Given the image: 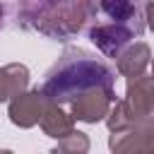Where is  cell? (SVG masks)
Here are the masks:
<instances>
[{
  "label": "cell",
  "instance_id": "obj_1",
  "mask_svg": "<svg viewBox=\"0 0 154 154\" xmlns=\"http://www.w3.org/2000/svg\"><path fill=\"white\" fill-rule=\"evenodd\" d=\"M113 70L96 60L91 53L82 48H67L46 75L41 91L51 103H70L77 94L91 87H113Z\"/></svg>",
  "mask_w": 154,
  "mask_h": 154
},
{
  "label": "cell",
  "instance_id": "obj_2",
  "mask_svg": "<svg viewBox=\"0 0 154 154\" xmlns=\"http://www.w3.org/2000/svg\"><path fill=\"white\" fill-rule=\"evenodd\" d=\"M34 0H26V5ZM38 2V0H36ZM91 0H41L38 7H34L29 14L22 17V22L46 36L65 41L67 36L77 34L87 17H89Z\"/></svg>",
  "mask_w": 154,
  "mask_h": 154
},
{
  "label": "cell",
  "instance_id": "obj_3",
  "mask_svg": "<svg viewBox=\"0 0 154 154\" xmlns=\"http://www.w3.org/2000/svg\"><path fill=\"white\" fill-rule=\"evenodd\" d=\"M108 147L116 154H140V152L152 154L154 152V113L135 120L123 132H111Z\"/></svg>",
  "mask_w": 154,
  "mask_h": 154
},
{
  "label": "cell",
  "instance_id": "obj_4",
  "mask_svg": "<svg viewBox=\"0 0 154 154\" xmlns=\"http://www.w3.org/2000/svg\"><path fill=\"white\" fill-rule=\"evenodd\" d=\"M113 101H116L113 87H91L70 101V113L75 120L82 123H99L108 116Z\"/></svg>",
  "mask_w": 154,
  "mask_h": 154
},
{
  "label": "cell",
  "instance_id": "obj_5",
  "mask_svg": "<svg viewBox=\"0 0 154 154\" xmlns=\"http://www.w3.org/2000/svg\"><path fill=\"white\" fill-rule=\"evenodd\" d=\"M7 103H10L7 106V116H10L12 125L26 130V128L38 125V120H41V116H43V111H46V106L51 101L43 96L41 89H31V91L24 89L22 94L12 96Z\"/></svg>",
  "mask_w": 154,
  "mask_h": 154
},
{
  "label": "cell",
  "instance_id": "obj_6",
  "mask_svg": "<svg viewBox=\"0 0 154 154\" xmlns=\"http://www.w3.org/2000/svg\"><path fill=\"white\" fill-rule=\"evenodd\" d=\"M125 108L130 120H140L144 116L154 113V77L149 75H137V77H128V87H125Z\"/></svg>",
  "mask_w": 154,
  "mask_h": 154
},
{
  "label": "cell",
  "instance_id": "obj_7",
  "mask_svg": "<svg viewBox=\"0 0 154 154\" xmlns=\"http://www.w3.org/2000/svg\"><path fill=\"white\" fill-rule=\"evenodd\" d=\"M130 38H135V34L125 26V24H118V22H108V24H96L89 29V41L108 58H116L123 46L130 43Z\"/></svg>",
  "mask_w": 154,
  "mask_h": 154
},
{
  "label": "cell",
  "instance_id": "obj_8",
  "mask_svg": "<svg viewBox=\"0 0 154 154\" xmlns=\"http://www.w3.org/2000/svg\"><path fill=\"white\" fill-rule=\"evenodd\" d=\"M99 7L111 22L125 24L135 36H142L144 17L140 10V0H99Z\"/></svg>",
  "mask_w": 154,
  "mask_h": 154
},
{
  "label": "cell",
  "instance_id": "obj_9",
  "mask_svg": "<svg viewBox=\"0 0 154 154\" xmlns=\"http://www.w3.org/2000/svg\"><path fill=\"white\" fill-rule=\"evenodd\" d=\"M149 60H152V48L144 41H135L123 46V51L116 55V67L123 77H137L147 70Z\"/></svg>",
  "mask_w": 154,
  "mask_h": 154
},
{
  "label": "cell",
  "instance_id": "obj_10",
  "mask_svg": "<svg viewBox=\"0 0 154 154\" xmlns=\"http://www.w3.org/2000/svg\"><path fill=\"white\" fill-rule=\"evenodd\" d=\"M38 125H41L43 135H48L53 140H60V137H65V135H70L75 130V118H72V113L63 111L60 103H48L41 120H38Z\"/></svg>",
  "mask_w": 154,
  "mask_h": 154
},
{
  "label": "cell",
  "instance_id": "obj_11",
  "mask_svg": "<svg viewBox=\"0 0 154 154\" xmlns=\"http://www.w3.org/2000/svg\"><path fill=\"white\" fill-rule=\"evenodd\" d=\"M29 87V67L22 63H10L0 67V103L22 94Z\"/></svg>",
  "mask_w": 154,
  "mask_h": 154
},
{
  "label": "cell",
  "instance_id": "obj_12",
  "mask_svg": "<svg viewBox=\"0 0 154 154\" xmlns=\"http://www.w3.org/2000/svg\"><path fill=\"white\" fill-rule=\"evenodd\" d=\"M87 149H89V137H87L84 132H79V130H72L70 135H65V137L58 140V144H55L53 152H63V154H84Z\"/></svg>",
  "mask_w": 154,
  "mask_h": 154
},
{
  "label": "cell",
  "instance_id": "obj_13",
  "mask_svg": "<svg viewBox=\"0 0 154 154\" xmlns=\"http://www.w3.org/2000/svg\"><path fill=\"white\" fill-rule=\"evenodd\" d=\"M103 120L108 125V132H123L125 128L132 125V120L128 116V108H125V101H113L111 108H108V116Z\"/></svg>",
  "mask_w": 154,
  "mask_h": 154
},
{
  "label": "cell",
  "instance_id": "obj_14",
  "mask_svg": "<svg viewBox=\"0 0 154 154\" xmlns=\"http://www.w3.org/2000/svg\"><path fill=\"white\" fill-rule=\"evenodd\" d=\"M144 24L154 31V0H149L147 7H144Z\"/></svg>",
  "mask_w": 154,
  "mask_h": 154
},
{
  "label": "cell",
  "instance_id": "obj_15",
  "mask_svg": "<svg viewBox=\"0 0 154 154\" xmlns=\"http://www.w3.org/2000/svg\"><path fill=\"white\" fill-rule=\"evenodd\" d=\"M149 63H152V77H154V60H149Z\"/></svg>",
  "mask_w": 154,
  "mask_h": 154
},
{
  "label": "cell",
  "instance_id": "obj_16",
  "mask_svg": "<svg viewBox=\"0 0 154 154\" xmlns=\"http://www.w3.org/2000/svg\"><path fill=\"white\" fill-rule=\"evenodd\" d=\"M0 24H2V7H0Z\"/></svg>",
  "mask_w": 154,
  "mask_h": 154
}]
</instances>
